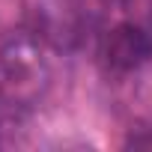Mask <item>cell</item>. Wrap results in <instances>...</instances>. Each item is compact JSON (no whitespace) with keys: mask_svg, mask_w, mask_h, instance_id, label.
Here are the masks:
<instances>
[{"mask_svg":"<svg viewBox=\"0 0 152 152\" xmlns=\"http://www.w3.org/2000/svg\"><path fill=\"white\" fill-rule=\"evenodd\" d=\"M0 78L15 96L39 90V84L45 81V57L42 45L30 33H15L0 48Z\"/></svg>","mask_w":152,"mask_h":152,"instance_id":"1","label":"cell"},{"mask_svg":"<svg viewBox=\"0 0 152 152\" xmlns=\"http://www.w3.org/2000/svg\"><path fill=\"white\" fill-rule=\"evenodd\" d=\"M102 57H104L107 69H113L119 75L137 72L140 66H146L152 60V33L134 21H119L116 27L107 30Z\"/></svg>","mask_w":152,"mask_h":152,"instance_id":"2","label":"cell"}]
</instances>
